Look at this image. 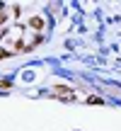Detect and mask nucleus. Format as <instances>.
Masks as SVG:
<instances>
[{
    "mask_svg": "<svg viewBox=\"0 0 121 131\" xmlns=\"http://www.w3.org/2000/svg\"><path fill=\"white\" fill-rule=\"evenodd\" d=\"M29 27H32V29H37V32H41V29H44V17L34 15V17L29 19Z\"/></svg>",
    "mask_w": 121,
    "mask_h": 131,
    "instance_id": "2",
    "label": "nucleus"
},
{
    "mask_svg": "<svg viewBox=\"0 0 121 131\" xmlns=\"http://www.w3.org/2000/svg\"><path fill=\"white\" fill-rule=\"evenodd\" d=\"M87 104H104L102 97H87Z\"/></svg>",
    "mask_w": 121,
    "mask_h": 131,
    "instance_id": "3",
    "label": "nucleus"
},
{
    "mask_svg": "<svg viewBox=\"0 0 121 131\" xmlns=\"http://www.w3.org/2000/svg\"><path fill=\"white\" fill-rule=\"evenodd\" d=\"M0 88H12V83L10 80H0Z\"/></svg>",
    "mask_w": 121,
    "mask_h": 131,
    "instance_id": "4",
    "label": "nucleus"
},
{
    "mask_svg": "<svg viewBox=\"0 0 121 131\" xmlns=\"http://www.w3.org/2000/svg\"><path fill=\"white\" fill-rule=\"evenodd\" d=\"M53 95H56L58 100H63V102H73L75 100V90L68 88V85H56V88H53Z\"/></svg>",
    "mask_w": 121,
    "mask_h": 131,
    "instance_id": "1",
    "label": "nucleus"
},
{
    "mask_svg": "<svg viewBox=\"0 0 121 131\" xmlns=\"http://www.w3.org/2000/svg\"><path fill=\"white\" fill-rule=\"evenodd\" d=\"M7 56H10V53H7V51H3V49H0V58H7Z\"/></svg>",
    "mask_w": 121,
    "mask_h": 131,
    "instance_id": "5",
    "label": "nucleus"
}]
</instances>
